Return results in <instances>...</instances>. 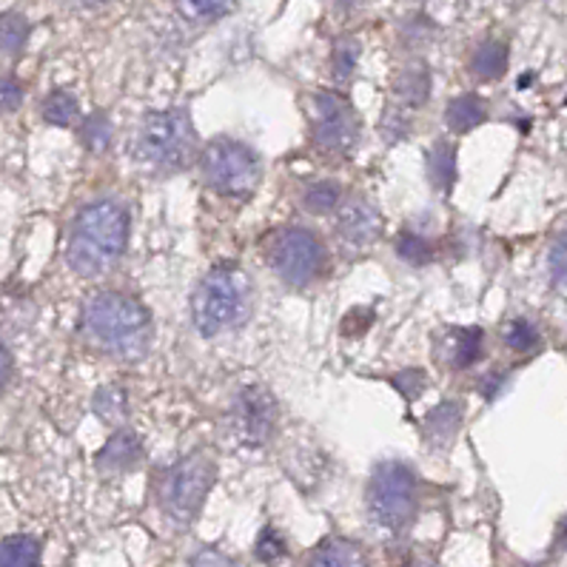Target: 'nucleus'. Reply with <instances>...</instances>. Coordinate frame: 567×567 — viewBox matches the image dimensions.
<instances>
[{
    "label": "nucleus",
    "mask_w": 567,
    "mask_h": 567,
    "mask_svg": "<svg viewBox=\"0 0 567 567\" xmlns=\"http://www.w3.org/2000/svg\"><path fill=\"white\" fill-rule=\"evenodd\" d=\"M89 337L121 360H143L152 348V317L134 297L103 291L83 311Z\"/></svg>",
    "instance_id": "nucleus-1"
},
{
    "label": "nucleus",
    "mask_w": 567,
    "mask_h": 567,
    "mask_svg": "<svg viewBox=\"0 0 567 567\" xmlns=\"http://www.w3.org/2000/svg\"><path fill=\"white\" fill-rule=\"evenodd\" d=\"M128 240V214L112 200L92 203L78 214L69 237V266L81 277H97L117 262Z\"/></svg>",
    "instance_id": "nucleus-2"
},
{
    "label": "nucleus",
    "mask_w": 567,
    "mask_h": 567,
    "mask_svg": "<svg viewBox=\"0 0 567 567\" xmlns=\"http://www.w3.org/2000/svg\"><path fill=\"white\" fill-rule=\"evenodd\" d=\"M251 308V280L237 266H214L192 297L194 326L203 337H217L246 320Z\"/></svg>",
    "instance_id": "nucleus-3"
},
{
    "label": "nucleus",
    "mask_w": 567,
    "mask_h": 567,
    "mask_svg": "<svg viewBox=\"0 0 567 567\" xmlns=\"http://www.w3.org/2000/svg\"><path fill=\"white\" fill-rule=\"evenodd\" d=\"M197 154V141L186 109L148 112L137 134V157L161 172L186 168Z\"/></svg>",
    "instance_id": "nucleus-4"
},
{
    "label": "nucleus",
    "mask_w": 567,
    "mask_h": 567,
    "mask_svg": "<svg viewBox=\"0 0 567 567\" xmlns=\"http://www.w3.org/2000/svg\"><path fill=\"white\" fill-rule=\"evenodd\" d=\"M214 485V462L203 454H192L174 462L157 485V502L172 527H188L200 514L203 502Z\"/></svg>",
    "instance_id": "nucleus-5"
},
{
    "label": "nucleus",
    "mask_w": 567,
    "mask_h": 567,
    "mask_svg": "<svg viewBox=\"0 0 567 567\" xmlns=\"http://www.w3.org/2000/svg\"><path fill=\"white\" fill-rule=\"evenodd\" d=\"M368 516L388 534L405 530L416 514V476L405 462H382L368 482Z\"/></svg>",
    "instance_id": "nucleus-6"
},
{
    "label": "nucleus",
    "mask_w": 567,
    "mask_h": 567,
    "mask_svg": "<svg viewBox=\"0 0 567 567\" xmlns=\"http://www.w3.org/2000/svg\"><path fill=\"white\" fill-rule=\"evenodd\" d=\"M203 177L214 192L226 197H248L260 183V161L237 141H212L203 152Z\"/></svg>",
    "instance_id": "nucleus-7"
},
{
    "label": "nucleus",
    "mask_w": 567,
    "mask_h": 567,
    "mask_svg": "<svg viewBox=\"0 0 567 567\" xmlns=\"http://www.w3.org/2000/svg\"><path fill=\"white\" fill-rule=\"evenodd\" d=\"M311 128L320 152L348 157L360 141V117L346 97L334 92H317L311 97Z\"/></svg>",
    "instance_id": "nucleus-8"
},
{
    "label": "nucleus",
    "mask_w": 567,
    "mask_h": 567,
    "mask_svg": "<svg viewBox=\"0 0 567 567\" xmlns=\"http://www.w3.org/2000/svg\"><path fill=\"white\" fill-rule=\"evenodd\" d=\"M268 260H271V268L282 282L308 286L326 268V246L308 228H288L274 240Z\"/></svg>",
    "instance_id": "nucleus-9"
},
{
    "label": "nucleus",
    "mask_w": 567,
    "mask_h": 567,
    "mask_svg": "<svg viewBox=\"0 0 567 567\" xmlns=\"http://www.w3.org/2000/svg\"><path fill=\"white\" fill-rule=\"evenodd\" d=\"M228 425H231L234 436L240 445L260 447L277 434L280 425V408L277 400L268 394L266 388L248 385L240 394L234 396L231 414H228Z\"/></svg>",
    "instance_id": "nucleus-10"
},
{
    "label": "nucleus",
    "mask_w": 567,
    "mask_h": 567,
    "mask_svg": "<svg viewBox=\"0 0 567 567\" xmlns=\"http://www.w3.org/2000/svg\"><path fill=\"white\" fill-rule=\"evenodd\" d=\"M334 231L346 251H368L380 240L382 214L362 197H351V200L342 203L340 214H337Z\"/></svg>",
    "instance_id": "nucleus-11"
},
{
    "label": "nucleus",
    "mask_w": 567,
    "mask_h": 567,
    "mask_svg": "<svg viewBox=\"0 0 567 567\" xmlns=\"http://www.w3.org/2000/svg\"><path fill=\"white\" fill-rule=\"evenodd\" d=\"M482 340L480 328H447L436 334L434 351L445 365L467 368L482 357Z\"/></svg>",
    "instance_id": "nucleus-12"
},
{
    "label": "nucleus",
    "mask_w": 567,
    "mask_h": 567,
    "mask_svg": "<svg viewBox=\"0 0 567 567\" xmlns=\"http://www.w3.org/2000/svg\"><path fill=\"white\" fill-rule=\"evenodd\" d=\"M143 460V442L132 431H117L106 440L103 451L97 454V471L101 474H126Z\"/></svg>",
    "instance_id": "nucleus-13"
},
{
    "label": "nucleus",
    "mask_w": 567,
    "mask_h": 567,
    "mask_svg": "<svg viewBox=\"0 0 567 567\" xmlns=\"http://www.w3.org/2000/svg\"><path fill=\"white\" fill-rule=\"evenodd\" d=\"M460 425H462V405L454 400L442 402V405H436L431 414L422 420V436H425V442L434 451H445V447H451V442L456 440V434H460Z\"/></svg>",
    "instance_id": "nucleus-14"
},
{
    "label": "nucleus",
    "mask_w": 567,
    "mask_h": 567,
    "mask_svg": "<svg viewBox=\"0 0 567 567\" xmlns=\"http://www.w3.org/2000/svg\"><path fill=\"white\" fill-rule=\"evenodd\" d=\"M487 106L480 94H462L456 101H451V106L445 109V123L451 132L462 134L476 128L480 123H485Z\"/></svg>",
    "instance_id": "nucleus-15"
},
{
    "label": "nucleus",
    "mask_w": 567,
    "mask_h": 567,
    "mask_svg": "<svg viewBox=\"0 0 567 567\" xmlns=\"http://www.w3.org/2000/svg\"><path fill=\"white\" fill-rule=\"evenodd\" d=\"M308 567H368V561L357 545L346 539H331L317 547Z\"/></svg>",
    "instance_id": "nucleus-16"
},
{
    "label": "nucleus",
    "mask_w": 567,
    "mask_h": 567,
    "mask_svg": "<svg viewBox=\"0 0 567 567\" xmlns=\"http://www.w3.org/2000/svg\"><path fill=\"white\" fill-rule=\"evenodd\" d=\"M0 567H41V542L34 536H9L0 542Z\"/></svg>",
    "instance_id": "nucleus-17"
},
{
    "label": "nucleus",
    "mask_w": 567,
    "mask_h": 567,
    "mask_svg": "<svg viewBox=\"0 0 567 567\" xmlns=\"http://www.w3.org/2000/svg\"><path fill=\"white\" fill-rule=\"evenodd\" d=\"M427 177H431L434 188H440V192H451V186H454L456 152L447 141H440L427 152Z\"/></svg>",
    "instance_id": "nucleus-18"
},
{
    "label": "nucleus",
    "mask_w": 567,
    "mask_h": 567,
    "mask_svg": "<svg viewBox=\"0 0 567 567\" xmlns=\"http://www.w3.org/2000/svg\"><path fill=\"white\" fill-rule=\"evenodd\" d=\"M396 97H400L405 106L416 109L420 103L427 101V94H431V74H427L425 66H408L405 72L400 74V81H396Z\"/></svg>",
    "instance_id": "nucleus-19"
},
{
    "label": "nucleus",
    "mask_w": 567,
    "mask_h": 567,
    "mask_svg": "<svg viewBox=\"0 0 567 567\" xmlns=\"http://www.w3.org/2000/svg\"><path fill=\"white\" fill-rule=\"evenodd\" d=\"M471 69H474V74H480L482 81H496L507 69V49L502 43H482L474 52Z\"/></svg>",
    "instance_id": "nucleus-20"
},
{
    "label": "nucleus",
    "mask_w": 567,
    "mask_h": 567,
    "mask_svg": "<svg viewBox=\"0 0 567 567\" xmlns=\"http://www.w3.org/2000/svg\"><path fill=\"white\" fill-rule=\"evenodd\" d=\"M340 194L342 188L331 181L315 183L302 192V206L311 214H331L337 206H340Z\"/></svg>",
    "instance_id": "nucleus-21"
},
{
    "label": "nucleus",
    "mask_w": 567,
    "mask_h": 567,
    "mask_svg": "<svg viewBox=\"0 0 567 567\" xmlns=\"http://www.w3.org/2000/svg\"><path fill=\"white\" fill-rule=\"evenodd\" d=\"M94 411H97L103 422H112V425L123 422L126 420V391L117 385L101 388L94 394Z\"/></svg>",
    "instance_id": "nucleus-22"
},
{
    "label": "nucleus",
    "mask_w": 567,
    "mask_h": 567,
    "mask_svg": "<svg viewBox=\"0 0 567 567\" xmlns=\"http://www.w3.org/2000/svg\"><path fill=\"white\" fill-rule=\"evenodd\" d=\"M27 38H29V23L23 14L18 12L0 14V52H7V54L21 52Z\"/></svg>",
    "instance_id": "nucleus-23"
},
{
    "label": "nucleus",
    "mask_w": 567,
    "mask_h": 567,
    "mask_svg": "<svg viewBox=\"0 0 567 567\" xmlns=\"http://www.w3.org/2000/svg\"><path fill=\"white\" fill-rule=\"evenodd\" d=\"M78 117V101L69 92H52L43 101V121L52 126H72Z\"/></svg>",
    "instance_id": "nucleus-24"
},
{
    "label": "nucleus",
    "mask_w": 567,
    "mask_h": 567,
    "mask_svg": "<svg viewBox=\"0 0 567 567\" xmlns=\"http://www.w3.org/2000/svg\"><path fill=\"white\" fill-rule=\"evenodd\" d=\"M83 143L92 152H106L109 143H112V121H109L106 114L94 112L83 121Z\"/></svg>",
    "instance_id": "nucleus-25"
},
{
    "label": "nucleus",
    "mask_w": 567,
    "mask_h": 567,
    "mask_svg": "<svg viewBox=\"0 0 567 567\" xmlns=\"http://www.w3.org/2000/svg\"><path fill=\"white\" fill-rule=\"evenodd\" d=\"M396 254H400L408 266H425V262H431V257H434L431 243H427L425 237H416V234H400Z\"/></svg>",
    "instance_id": "nucleus-26"
},
{
    "label": "nucleus",
    "mask_w": 567,
    "mask_h": 567,
    "mask_svg": "<svg viewBox=\"0 0 567 567\" xmlns=\"http://www.w3.org/2000/svg\"><path fill=\"white\" fill-rule=\"evenodd\" d=\"M505 342L511 348H514V351L525 354V351H530V348H534L536 342H539V334H536V328L530 326V322L516 320V322H511V326H507Z\"/></svg>",
    "instance_id": "nucleus-27"
},
{
    "label": "nucleus",
    "mask_w": 567,
    "mask_h": 567,
    "mask_svg": "<svg viewBox=\"0 0 567 567\" xmlns=\"http://www.w3.org/2000/svg\"><path fill=\"white\" fill-rule=\"evenodd\" d=\"M286 556V539H282L274 527H266L257 539V559L260 561H277Z\"/></svg>",
    "instance_id": "nucleus-28"
},
{
    "label": "nucleus",
    "mask_w": 567,
    "mask_h": 567,
    "mask_svg": "<svg viewBox=\"0 0 567 567\" xmlns=\"http://www.w3.org/2000/svg\"><path fill=\"white\" fill-rule=\"evenodd\" d=\"M394 385L405 394L408 402H414L416 396L427 388V374L425 371H420V368H408V371H402V374L394 377Z\"/></svg>",
    "instance_id": "nucleus-29"
},
{
    "label": "nucleus",
    "mask_w": 567,
    "mask_h": 567,
    "mask_svg": "<svg viewBox=\"0 0 567 567\" xmlns=\"http://www.w3.org/2000/svg\"><path fill=\"white\" fill-rule=\"evenodd\" d=\"M357 54H360V47L357 43H348L342 41L340 47H337L334 52V74H337V81H351V72H354L357 66Z\"/></svg>",
    "instance_id": "nucleus-30"
},
{
    "label": "nucleus",
    "mask_w": 567,
    "mask_h": 567,
    "mask_svg": "<svg viewBox=\"0 0 567 567\" xmlns=\"http://www.w3.org/2000/svg\"><path fill=\"white\" fill-rule=\"evenodd\" d=\"M550 271L561 286H567V231L550 248Z\"/></svg>",
    "instance_id": "nucleus-31"
},
{
    "label": "nucleus",
    "mask_w": 567,
    "mask_h": 567,
    "mask_svg": "<svg viewBox=\"0 0 567 567\" xmlns=\"http://www.w3.org/2000/svg\"><path fill=\"white\" fill-rule=\"evenodd\" d=\"M231 0H181V7L188 14H197V18H212V14L223 12Z\"/></svg>",
    "instance_id": "nucleus-32"
},
{
    "label": "nucleus",
    "mask_w": 567,
    "mask_h": 567,
    "mask_svg": "<svg viewBox=\"0 0 567 567\" xmlns=\"http://www.w3.org/2000/svg\"><path fill=\"white\" fill-rule=\"evenodd\" d=\"M21 103H23V89L18 86V81H12V78L0 81V112H14Z\"/></svg>",
    "instance_id": "nucleus-33"
},
{
    "label": "nucleus",
    "mask_w": 567,
    "mask_h": 567,
    "mask_svg": "<svg viewBox=\"0 0 567 567\" xmlns=\"http://www.w3.org/2000/svg\"><path fill=\"white\" fill-rule=\"evenodd\" d=\"M188 567H234V561L223 556L220 550H200Z\"/></svg>",
    "instance_id": "nucleus-34"
},
{
    "label": "nucleus",
    "mask_w": 567,
    "mask_h": 567,
    "mask_svg": "<svg viewBox=\"0 0 567 567\" xmlns=\"http://www.w3.org/2000/svg\"><path fill=\"white\" fill-rule=\"evenodd\" d=\"M9 368H12V360H9V351L3 346H0V388H3V382H7Z\"/></svg>",
    "instance_id": "nucleus-35"
},
{
    "label": "nucleus",
    "mask_w": 567,
    "mask_h": 567,
    "mask_svg": "<svg viewBox=\"0 0 567 567\" xmlns=\"http://www.w3.org/2000/svg\"><path fill=\"white\" fill-rule=\"evenodd\" d=\"M559 545L567 550V516H565V522H561V527H559Z\"/></svg>",
    "instance_id": "nucleus-36"
},
{
    "label": "nucleus",
    "mask_w": 567,
    "mask_h": 567,
    "mask_svg": "<svg viewBox=\"0 0 567 567\" xmlns=\"http://www.w3.org/2000/svg\"><path fill=\"white\" fill-rule=\"evenodd\" d=\"M405 567H436V565H431V561H411V565Z\"/></svg>",
    "instance_id": "nucleus-37"
}]
</instances>
